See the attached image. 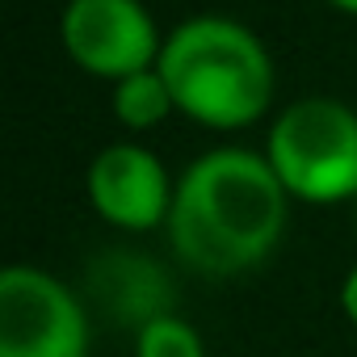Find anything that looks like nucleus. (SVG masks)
<instances>
[{"label": "nucleus", "instance_id": "nucleus-1", "mask_svg": "<svg viewBox=\"0 0 357 357\" xmlns=\"http://www.w3.org/2000/svg\"><path fill=\"white\" fill-rule=\"evenodd\" d=\"M286 219L290 194L265 151L215 147L176 176L164 227L185 269L202 278H236L278 248Z\"/></svg>", "mask_w": 357, "mask_h": 357}, {"label": "nucleus", "instance_id": "nucleus-2", "mask_svg": "<svg viewBox=\"0 0 357 357\" xmlns=\"http://www.w3.org/2000/svg\"><path fill=\"white\" fill-rule=\"evenodd\" d=\"M155 68L172 93L176 114L206 130H244L273 105V55L257 30L227 13L176 22Z\"/></svg>", "mask_w": 357, "mask_h": 357}, {"label": "nucleus", "instance_id": "nucleus-3", "mask_svg": "<svg viewBox=\"0 0 357 357\" xmlns=\"http://www.w3.org/2000/svg\"><path fill=\"white\" fill-rule=\"evenodd\" d=\"M265 160L290 202L336 206L357 198V109L336 97H303L269 122Z\"/></svg>", "mask_w": 357, "mask_h": 357}, {"label": "nucleus", "instance_id": "nucleus-4", "mask_svg": "<svg viewBox=\"0 0 357 357\" xmlns=\"http://www.w3.org/2000/svg\"><path fill=\"white\" fill-rule=\"evenodd\" d=\"M0 357H89L84 303L38 265L0 269Z\"/></svg>", "mask_w": 357, "mask_h": 357}, {"label": "nucleus", "instance_id": "nucleus-5", "mask_svg": "<svg viewBox=\"0 0 357 357\" xmlns=\"http://www.w3.org/2000/svg\"><path fill=\"white\" fill-rule=\"evenodd\" d=\"M59 43L80 72L109 84L155 68L164 51V34L143 0H68Z\"/></svg>", "mask_w": 357, "mask_h": 357}, {"label": "nucleus", "instance_id": "nucleus-6", "mask_svg": "<svg viewBox=\"0 0 357 357\" xmlns=\"http://www.w3.org/2000/svg\"><path fill=\"white\" fill-rule=\"evenodd\" d=\"M176 181L143 143H109L89 160L84 194L97 219L118 231H155L168 223Z\"/></svg>", "mask_w": 357, "mask_h": 357}, {"label": "nucleus", "instance_id": "nucleus-7", "mask_svg": "<svg viewBox=\"0 0 357 357\" xmlns=\"http://www.w3.org/2000/svg\"><path fill=\"white\" fill-rule=\"evenodd\" d=\"M93 290L122 324L143 328L160 315H172V286L164 282V269L143 252H105L93 265Z\"/></svg>", "mask_w": 357, "mask_h": 357}, {"label": "nucleus", "instance_id": "nucleus-8", "mask_svg": "<svg viewBox=\"0 0 357 357\" xmlns=\"http://www.w3.org/2000/svg\"><path fill=\"white\" fill-rule=\"evenodd\" d=\"M114 118L126 126V130H155L168 114H176L172 105V93L160 76V68H147V72H135L126 80L114 84Z\"/></svg>", "mask_w": 357, "mask_h": 357}, {"label": "nucleus", "instance_id": "nucleus-9", "mask_svg": "<svg viewBox=\"0 0 357 357\" xmlns=\"http://www.w3.org/2000/svg\"><path fill=\"white\" fill-rule=\"evenodd\" d=\"M135 357H206V340L190 319L172 311L135 332Z\"/></svg>", "mask_w": 357, "mask_h": 357}, {"label": "nucleus", "instance_id": "nucleus-10", "mask_svg": "<svg viewBox=\"0 0 357 357\" xmlns=\"http://www.w3.org/2000/svg\"><path fill=\"white\" fill-rule=\"evenodd\" d=\"M340 311H344V319L357 328V265L344 273V282H340Z\"/></svg>", "mask_w": 357, "mask_h": 357}, {"label": "nucleus", "instance_id": "nucleus-11", "mask_svg": "<svg viewBox=\"0 0 357 357\" xmlns=\"http://www.w3.org/2000/svg\"><path fill=\"white\" fill-rule=\"evenodd\" d=\"M328 5L340 9V13H353V17H357V0H328Z\"/></svg>", "mask_w": 357, "mask_h": 357}, {"label": "nucleus", "instance_id": "nucleus-12", "mask_svg": "<svg viewBox=\"0 0 357 357\" xmlns=\"http://www.w3.org/2000/svg\"><path fill=\"white\" fill-rule=\"evenodd\" d=\"M353 227H357V198H353Z\"/></svg>", "mask_w": 357, "mask_h": 357}]
</instances>
